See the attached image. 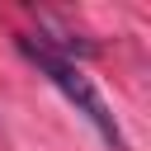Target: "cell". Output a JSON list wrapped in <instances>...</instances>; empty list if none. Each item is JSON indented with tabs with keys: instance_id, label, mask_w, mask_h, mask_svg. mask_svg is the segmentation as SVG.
Instances as JSON below:
<instances>
[{
	"instance_id": "6da1fadb",
	"label": "cell",
	"mask_w": 151,
	"mask_h": 151,
	"mask_svg": "<svg viewBox=\"0 0 151 151\" xmlns=\"http://www.w3.org/2000/svg\"><path fill=\"white\" fill-rule=\"evenodd\" d=\"M14 42H19V52H24V57H28V61H33V66H38V71H42V76H47V80H52V85H57V90H61V94H66V99H71V104H76V109L90 118V123H94V132H99V137H104L113 151H127V137H123V127L113 123V113L104 109L99 90H94V85L80 76V66H76V61H66V57L47 52V47H42L33 33H19Z\"/></svg>"
}]
</instances>
